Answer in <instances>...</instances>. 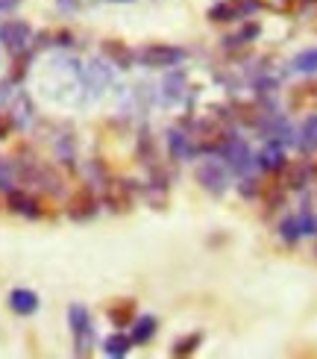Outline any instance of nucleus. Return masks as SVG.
I'll use <instances>...</instances> for the list:
<instances>
[{
    "label": "nucleus",
    "instance_id": "f257e3e1",
    "mask_svg": "<svg viewBox=\"0 0 317 359\" xmlns=\"http://www.w3.org/2000/svg\"><path fill=\"white\" fill-rule=\"evenodd\" d=\"M68 324H71V333H73V353L77 356H88L94 345V324L92 316L83 304H71L68 306Z\"/></svg>",
    "mask_w": 317,
    "mask_h": 359
},
{
    "label": "nucleus",
    "instance_id": "f03ea898",
    "mask_svg": "<svg viewBox=\"0 0 317 359\" xmlns=\"http://www.w3.org/2000/svg\"><path fill=\"white\" fill-rule=\"evenodd\" d=\"M135 59H139V65H144V68H176L185 59V50L176 48V44L153 41V44H144V48L135 53Z\"/></svg>",
    "mask_w": 317,
    "mask_h": 359
},
{
    "label": "nucleus",
    "instance_id": "7ed1b4c3",
    "mask_svg": "<svg viewBox=\"0 0 317 359\" xmlns=\"http://www.w3.org/2000/svg\"><path fill=\"white\" fill-rule=\"evenodd\" d=\"M230 168H226L223 159H203L197 165V183L211 194V198H223L226 189H230Z\"/></svg>",
    "mask_w": 317,
    "mask_h": 359
},
{
    "label": "nucleus",
    "instance_id": "20e7f679",
    "mask_svg": "<svg viewBox=\"0 0 317 359\" xmlns=\"http://www.w3.org/2000/svg\"><path fill=\"white\" fill-rule=\"evenodd\" d=\"M218 156L226 162V168H230L232 174H238V177H244V174H250L253 171V165H255V156H253V151H250V144L241 139V136H232L226 139V144L218 151Z\"/></svg>",
    "mask_w": 317,
    "mask_h": 359
},
{
    "label": "nucleus",
    "instance_id": "39448f33",
    "mask_svg": "<svg viewBox=\"0 0 317 359\" xmlns=\"http://www.w3.org/2000/svg\"><path fill=\"white\" fill-rule=\"evenodd\" d=\"M232 136V130L226 127L223 118H206V121H200L197 127V136H194V147L203 154H218L220 147L226 144V139Z\"/></svg>",
    "mask_w": 317,
    "mask_h": 359
},
{
    "label": "nucleus",
    "instance_id": "423d86ee",
    "mask_svg": "<svg viewBox=\"0 0 317 359\" xmlns=\"http://www.w3.org/2000/svg\"><path fill=\"white\" fill-rule=\"evenodd\" d=\"M103 203L109 206V212L115 215H127L132 203H135V186L129 180H120V177H109L103 186Z\"/></svg>",
    "mask_w": 317,
    "mask_h": 359
},
{
    "label": "nucleus",
    "instance_id": "0eeeda50",
    "mask_svg": "<svg viewBox=\"0 0 317 359\" xmlns=\"http://www.w3.org/2000/svg\"><path fill=\"white\" fill-rule=\"evenodd\" d=\"M97 209H100V201H97L94 189H92V186H80V189L68 198V203H65V215H68L71 221L83 224V221H92V218L97 215Z\"/></svg>",
    "mask_w": 317,
    "mask_h": 359
},
{
    "label": "nucleus",
    "instance_id": "6e6552de",
    "mask_svg": "<svg viewBox=\"0 0 317 359\" xmlns=\"http://www.w3.org/2000/svg\"><path fill=\"white\" fill-rule=\"evenodd\" d=\"M262 6V0H220L209 9V21L211 24H230V21H241L250 18V15Z\"/></svg>",
    "mask_w": 317,
    "mask_h": 359
},
{
    "label": "nucleus",
    "instance_id": "1a4fd4ad",
    "mask_svg": "<svg viewBox=\"0 0 317 359\" xmlns=\"http://www.w3.org/2000/svg\"><path fill=\"white\" fill-rule=\"evenodd\" d=\"M29 41H33V27H29L27 21H18V18H12V21H3L0 24V44L15 56V53H21L29 48Z\"/></svg>",
    "mask_w": 317,
    "mask_h": 359
},
{
    "label": "nucleus",
    "instance_id": "9d476101",
    "mask_svg": "<svg viewBox=\"0 0 317 359\" xmlns=\"http://www.w3.org/2000/svg\"><path fill=\"white\" fill-rule=\"evenodd\" d=\"M311 174H314V168L309 165V162L297 159V162H285V168L279 171V180L285 183V189H288V191H303L309 186Z\"/></svg>",
    "mask_w": 317,
    "mask_h": 359
},
{
    "label": "nucleus",
    "instance_id": "9b49d317",
    "mask_svg": "<svg viewBox=\"0 0 317 359\" xmlns=\"http://www.w3.org/2000/svg\"><path fill=\"white\" fill-rule=\"evenodd\" d=\"M6 206L12 209L15 215H24V218H41V203L36 194H29L24 189H12L6 191Z\"/></svg>",
    "mask_w": 317,
    "mask_h": 359
},
{
    "label": "nucleus",
    "instance_id": "f8f14e48",
    "mask_svg": "<svg viewBox=\"0 0 317 359\" xmlns=\"http://www.w3.org/2000/svg\"><path fill=\"white\" fill-rule=\"evenodd\" d=\"M288 109L291 112H317V80H309L303 86L291 88Z\"/></svg>",
    "mask_w": 317,
    "mask_h": 359
},
{
    "label": "nucleus",
    "instance_id": "ddd939ff",
    "mask_svg": "<svg viewBox=\"0 0 317 359\" xmlns=\"http://www.w3.org/2000/svg\"><path fill=\"white\" fill-rule=\"evenodd\" d=\"M168 154L174 162H188V159H194V154H197V147H194V142L185 130L171 127L168 130Z\"/></svg>",
    "mask_w": 317,
    "mask_h": 359
},
{
    "label": "nucleus",
    "instance_id": "4468645a",
    "mask_svg": "<svg viewBox=\"0 0 317 359\" xmlns=\"http://www.w3.org/2000/svg\"><path fill=\"white\" fill-rule=\"evenodd\" d=\"M285 162H288V159H285V144L270 142V139L262 147V154L255 156V165H259L262 171H267V174H279L285 168Z\"/></svg>",
    "mask_w": 317,
    "mask_h": 359
},
{
    "label": "nucleus",
    "instance_id": "2eb2a0df",
    "mask_svg": "<svg viewBox=\"0 0 317 359\" xmlns=\"http://www.w3.org/2000/svg\"><path fill=\"white\" fill-rule=\"evenodd\" d=\"M100 50H103V56L109 59V65H118V68H132V62H135V53H132V48L127 41H120V39H106L103 44H100Z\"/></svg>",
    "mask_w": 317,
    "mask_h": 359
},
{
    "label": "nucleus",
    "instance_id": "dca6fc26",
    "mask_svg": "<svg viewBox=\"0 0 317 359\" xmlns=\"http://www.w3.org/2000/svg\"><path fill=\"white\" fill-rule=\"evenodd\" d=\"M285 194H288V189H285V183L279 180V174H270V180H262L259 198L265 201L267 209H279V206H285Z\"/></svg>",
    "mask_w": 317,
    "mask_h": 359
},
{
    "label": "nucleus",
    "instance_id": "f3484780",
    "mask_svg": "<svg viewBox=\"0 0 317 359\" xmlns=\"http://www.w3.org/2000/svg\"><path fill=\"white\" fill-rule=\"evenodd\" d=\"M9 309L15 316H36L38 312V294L29 289H12L9 292Z\"/></svg>",
    "mask_w": 317,
    "mask_h": 359
},
{
    "label": "nucleus",
    "instance_id": "a211bd4d",
    "mask_svg": "<svg viewBox=\"0 0 317 359\" xmlns=\"http://www.w3.org/2000/svg\"><path fill=\"white\" fill-rule=\"evenodd\" d=\"M232 115H235V121H238V124L259 130V124L265 121L267 109H262L259 103H247V100H241V103H235V107H232Z\"/></svg>",
    "mask_w": 317,
    "mask_h": 359
},
{
    "label": "nucleus",
    "instance_id": "6ab92c4d",
    "mask_svg": "<svg viewBox=\"0 0 317 359\" xmlns=\"http://www.w3.org/2000/svg\"><path fill=\"white\" fill-rule=\"evenodd\" d=\"M135 156H139V162H141L144 168H159L156 142H153V136H150V130H147V127L139 133V142H135Z\"/></svg>",
    "mask_w": 317,
    "mask_h": 359
},
{
    "label": "nucleus",
    "instance_id": "aec40b11",
    "mask_svg": "<svg viewBox=\"0 0 317 359\" xmlns=\"http://www.w3.org/2000/svg\"><path fill=\"white\" fill-rule=\"evenodd\" d=\"M106 316H109V321L115 327H127V324L135 321V301H132V297H118V301L109 304Z\"/></svg>",
    "mask_w": 317,
    "mask_h": 359
},
{
    "label": "nucleus",
    "instance_id": "412c9836",
    "mask_svg": "<svg viewBox=\"0 0 317 359\" xmlns=\"http://www.w3.org/2000/svg\"><path fill=\"white\" fill-rule=\"evenodd\" d=\"M297 147L303 154H314L317 151V112H309V118L303 121L297 133Z\"/></svg>",
    "mask_w": 317,
    "mask_h": 359
},
{
    "label": "nucleus",
    "instance_id": "4be33fe9",
    "mask_svg": "<svg viewBox=\"0 0 317 359\" xmlns=\"http://www.w3.org/2000/svg\"><path fill=\"white\" fill-rule=\"evenodd\" d=\"M156 330H159V321H156L153 316H141V318H135V321H132V333H129L132 345H147V341H153Z\"/></svg>",
    "mask_w": 317,
    "mask_h": 359
},
{
    "label": "nucleus",
    "instance_id": "5701e85b",
    "mask_svg": "<svg viewBox=\"0 0 317 359\" xmlns=\"http://www.w3.org/2000/svg\"><path fill=\"white\" fill-rule=\"evenodd\" d=\"M129 351H132V339L127 333H112L103 341V353L112 356V359H124Z\"/></svg>",
    "mask_w": 317,
    "mask_h": 359
},
{
    "label": "nucleus",
    "instance_id": "b1692460",
    "mask_svg": "<svg viewBox=\"0 0 317 359\" xmlns=\"http://www.w3.org/2000/svg\"><path fill=\"white\" fill-rule=\"evenodd\" d=\"M185 71H171L168 74V80H164V100H171V103H176L179 97L185 95Z\"/></svg>",
    "mask_w": 317,
    "mask_h": 359
},
{
    "label": "nucleus",
    "instance_id": "393cba45",
    "mask_svg": "<svg viewBox=\"0 0 317 359\" xmlns=\"http://www.w3.org/2000/svg\"><path fill=\"white\" fill-rule=\"evenodd\" d=\"M259 33H262V24H259V21H250V24L241 27L235 36L223 39V44H230V48H241V44H250V41L259 39Z\"/></svg>",
    "mask_w": 317,
    "mask_h": 359
},
{
    "label": "nucleus",
    "instance_id": "a878e982",
    "mask_svg": "<svg viewBox=\"0 0 317 359\" xmlns=\"http://www.w3.org/2000/svg\"><path fill=\"white\" fill-rule=\"evenodd\" d=\"M200 345H203V333H188V336H183V339L174 341L171 356H191Z\"/></svg>",
    "mask_w": 317,
    "mask_h": 359
},
{
    "label": "nucleus",
    "instance_id": "bb28decb",
    "mask_svg": "<svg viewBox=\"0 0 317 359\" xmlns=\"http://www.w3.org/2000/svg\"><path fill=\"white\" fill-rule=\"evenodd\" d=\"M38 44L71 48V44H73V33H71V29H44V33H38Z\"/></svg>",
    "mask_w": 317,
    "mask_h": 359
},
{
    "label": "nucleus",
    "instance_id": "cd10ccee",
    "mask_svg": "<svg viewBox=\"0 0 317 359\" xmlns=\"http://www.w3.org/2000/svg\"><path fill=\"white\" fill-rule=\"evenodd\" d=\"M279 238L285 245H297L300 238H303V233H300V224H297V215H288L279 221Z\"/></svg>",
    "mask_w": 317,
    "mask_h": 359
},
{
    "label": "nucleus",
    "instance_id": "c85d7f7f",
    "mask_svg": "<svg viewBox=\"0 0 317 359\" xmlns=\"http://www.w3.org/2000/svg\"><path fill=\"white\" fill-rule=\"evenodd\" d=\"M291 68H294L297 74H314V71H317V48H309V50H303V53H297L294 62H291Z\"/></svg>",
    "mask_w": 317,
    "mask_h": 359
},
{
    "label": "nucleus",
    "instance_id": "c756f323",
    "mask_svg": "<svg viewBox=\"0 0 317 359\" xmlns=\"http://www.w3.org/2000/svg\"><path fill=\"white\" fill-rule=\"evenodd\" d=\"M29 62H33V50H21V53H15V62H12V74H9V80L12 83H21L24 80V74L29 68Z\"/></svg>",
    "mask_w": 317,
    "mask_h": 359
},
{
    "label": "nucleus",
    "instance_id": "7c9ffc66",
    "mask_svg": "<svg viewBox=\"0 0 317 359\" xmlns=\"http://www.w3.org/2000/svg\"><path fill=\"white\" fill-rule=\"evenodd\" d=\"M297 224H300V233L303 236H317V215L311 212L309 203H303V209L297 212Z\"/></svg>",
    "mask_w": 317,
    "mask_h": 359
},
{
    "label": "nucleus",
    "instance_id": "2f4dec72",
    "mask_svg": "<svg viewBox=\"0 0 317 359\" xmlns=\"http://www.w3.org/2000/svg\"><path fill=\"white\" fill-rule=\"evenodd\" d=\"M259 191H262V180L259 177H253V174L241 177V183H238V194H241V198L253 201V198H259Z\"/></svg>",
    "mask_w": 317,
    "mask_h": 359
},
{
    "label": "nucleus",
    "instance_id": "473e14b6",
    "mask_svg": "<svg viewBox=\"0 0 317 359\" xmlns=\"http://www.w3.org/2000/svg\"><path fill=\"white\" fill-rule=\"evenodd\" d=\"M12 189H15V165L0 159V191H12Z\"/></svg>",
    "mask_w": 317,
    "mask_h": 359
},
{
    "label": "nucleus",
    "instance_id": "72a5a7b5",
    "mask_svg": "<svg viewBox=\"0 0 317 359\" xmlns=\"http://www.w3.org/2000/svg\"><path fill=\"white\" fill-rule=\"evenodd\" d=\"M9 133H12V118L0 112V139H6Z\"/></svg>",
    "mask_w": 317,
    "mask_h": 359
},
{
    "label": "nucleus",
    "instance_id": "f704fd0d",
    "mask_svg": "<svg viewBox=\"0 0 317 359\" xmlns=\"http://www.w3.org/2000/svg\"><path fill=\"white\" fill-rule=\"evenodd\" d=\"M21 6V0H0V15H9Z\"/></svg>",
    "mask_w": 317,
    "mask_h": 359
},
{
    "label": "nucleus",
    "instance_id": "c9c22d12",
    "mask_svg": "<svg viewBox=\"0 0 317 359\" xmlns=\"http://www.w3.org/2000/svg\"><path fill=\"white\" fill-rule=\"evenodd\" d=\"M56 4L62 6V9H77V4H80V0H56Z\"/></svg>",
    "mask_w": 317,
    "mask_h": 359
},
{
    "label": "nucleus",
    "instance_id": "e433bc0d",
    "mask_svg": "<svg viewBox=\"0 0 317 359\" xmlns=\"http://www.w3.org/2000/svg\"><path fill=\"white\" fill-rule=\"evenodd\" d=\"M112 4H132V0H112Z\"/></svg>",
    "mask_w": 317,
    "mask_h": 359
}]
</instances>
